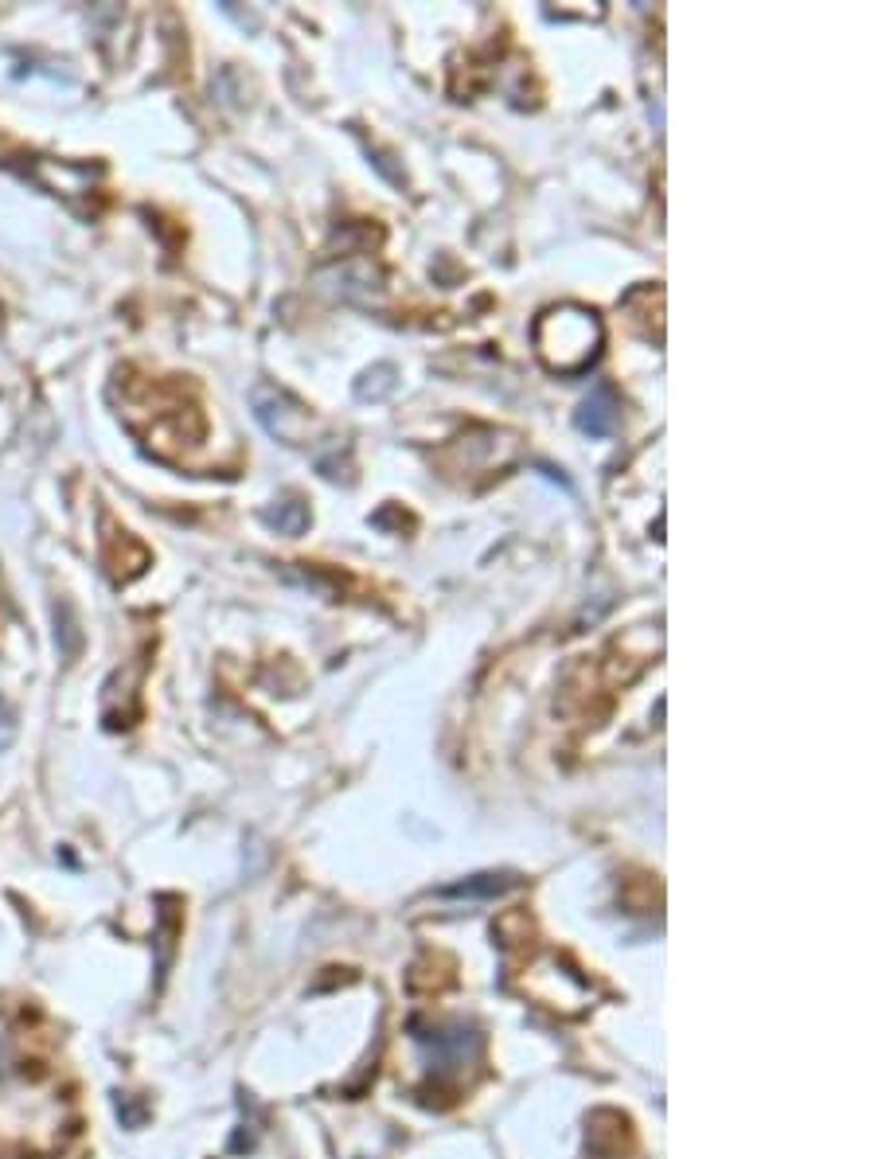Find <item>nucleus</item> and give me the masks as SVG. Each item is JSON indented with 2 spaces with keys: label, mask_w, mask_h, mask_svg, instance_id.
<instances>
[{
  "label": "nucleus",
  "mask_w": 878,
  "mask_h": 1159,
  "mask_svg": "<svg viewBox=\"0 0 878 1159\" xmlns=\"http://www.w3.org/2000/svg\"><path fill=\"white\" fill-rule=\"evenodd\" d=\"M535 352L547 363L555 376H582L597 363L605 344V324L602 316L589 305H550L547 313H539L531 329Z\"/></svg>",
  "instance_id": "obj_1"
},
{
  "label": "nucleus",
  "mask_w": 878,
  "mask_h": 1159,
  "mask_svg": "<svg viewBox=\"0 0 878 1159\" xmlns=\"http://www.w3.org/2000/svg\"><path fill=\"white\" fill-rule=\"evenodd\" d=\"M617 399H613L609 387H597L586 402L578 407V430L589 438H609L613 426H617Z\"/></svg>",
  "instance_id": "obj_2"
},
{
  "label": "nucleus",
  "mask_w": 878,
  "mask_h": 1159,
  "mask_svg": "<svg viewBox=\"0 0 878 1159\" xmlns=\"http://www.w3.org/2000/svg\"><path fill=\"white\" fill-rule=\"evenodd\" d=\"M266 519L277 527V532H285V535H297V532H305V524H309V512L301 508L297 500H285V504H277V508L270 512Z\"/></svg>",
  "instance_id": "obj_3"
}]
</instances>
